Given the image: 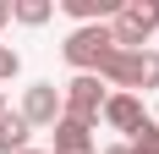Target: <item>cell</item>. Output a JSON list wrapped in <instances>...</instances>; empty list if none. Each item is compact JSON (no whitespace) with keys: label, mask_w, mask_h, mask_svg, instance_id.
Returning a JSON list of instances; mask_svg holds the SVG:
<instances>
[{"label":"cell","mask_w":159,"mask_h":154,"mask_svg":"<svg viewBox=\"0 0 159 154\" xmlns=\"http://www.w3.org/2000/svg\"><path fill=\"white\" fill-rule=\"evenodd\" d=\"M16 116L39 132V127H55L66 116V105H61V88L55 83H33V88H22V105H16Z\"/></svg>","instance_id":"5b68a950"},{"label":"cell","mask_w":159,"mask_h":154,"mask_svg":"<svg viewBox=\"0 0 159 154\" xmlns=\"http://www.w3.org/2000/svg\"><path fill=\"white\" fill-rule=\"evenodd\" d=\"M16 72H22V55H16L11 44H0V83H11Z\"/></svg>","instance_id":"8fae6325"},{"label":"cell","mask_w":159,"mask_h":154,"mask_svg":"<svg viewBox=\"0 0 159 154\" xmlns=\"http://www.w3.org/2000/svg\"><path fill=\"white\" fill-rule=\"evenodd\" d=\"M28 138H33V127L22 121L16 110H6V116H0V154H22Z\"/></svg>","instance_id":"ba28073f"},{"label":"cell","mask_w":159,"mask_h":154,"mask_svg":"<svg viewBox=\"0 0 159 154\" xmlns=\"http://www.w3.org/2000/svg\"><path fill=\"white\" fill-rule=\"evenodd\" d=\"M110 50H115V39H110V22H93V28H71V33H66L61 55L77 66V72H99Z\"/></svg>","instance_id":"3957f363"},{"label":"cell","mask_w":159,"mask_h":154,"mask_svg":"<svg viewBox=\"0 0 159 154\" xmlns=\"http://www.w3.org/2000/svg\"><path fill=\"white\" fill-rule=\"evenodd\" d=\"M99 116H104V127H115V132H126V138H132V132H137V127L148 121V110H143V99H137V94H110Z\"/></svg>","instance_id":"8992f818"},{"label":"cell","mask_w":159,"mask_h":154,"mask_svg":"<svg viewBox=\"0 0 159 154\" xmlns=\"http://www.w3.org/2000/svg\"><path fill=\"white\" fill-rule=\"evenodd\" d=\"M104 83H99L93 72H77L71 83L61 88V105H66V121H82V127H93L99 121V110H104Z\"/></svg>","instance_id":"277c9868"},{"label":"cell","mask_w":159,"mask_h":154,"mask_svg":"<svg viewBox=\"0 0 159 154\" xmlns=\"http://www.w3.org/2000/svg\"><path fill=\"white\" fill-rule=\"evenodd\" d=\"M6 22H11V0H0V28H6Z\"/></svg>","instance_id":"7c38bea8"},{"label":"cell","mask_w":159,"mask_h":154,"mask_svg":"<svg viewBox=\"0 0 159 154\" xmlns=\"http://www.w3.org/2000/svg\"><path fill=\"white\" fill-rule=\"evenodd\" d=\"M126 149H132V154H159V121H154V116H148V121L132 132V143H126Z\"/></svg>","instance_id":"30bf717a"},{"label":"cell","mask_w":159,"mask_h":154,"mask_svg":"<svg viewBox=\"0 0 159 154\" xmlns=\"http://www.w3.org/2000/svg\"><path fill=\"white\" fill-rule=\"evenodd\" d=\"M154 33H159V0H126V6H115V17H110L115 50H143Z\"/></svg>","instance_id":"7a4b0ae2"},{"label":"cell","mask_w":159,"mask_h":154,"mask_svg":"<svg viewBox=\"0 0 159 154\" xmlns=\"http://www.w3.org/2000/svg\"><path fill=\"white\" fill-rule=\"evenodd\" d=\"M22 154H49V149H22Z\"/></svg>","instance_id":"5bb4252c"},{"label":"cell","mask_w":159,"mask_h":154,"mask_svg":"<svg viewBox=\"0 0 159 154\" xmlns=\"http://www.w3.org/2000/svg\"><path fill=\"white\" fill-rule=\"evenodd\" d=\"M93 77L104 83V88H115V94L159 88V50H110Z\"/></svg>","instance_id":"6da1fadb"},{"label":"cell","mask_w":159,"mask_h":154,"mask_svg":"<svg viewBox=\"0 0 159 154\" xmlns=\"http://www.w3.org/2000/svg\"><path fill=\"white\" fill-rule=\"evenodd\" d=\"M49 132H55V149H49V154H93V127L66 121V116H61Z\"/></svg>","instance_id":"52a82bcc"},{"label":"cell","mask_w":159,"mask_h":154,"mask_svg":"<svg viewBox=\"0 0 159 154\" xmlns=\"http://www.w3.org/2000/svg\"><path fill=\"white\" fill-rule=\"evenodd\" d=\"M0 116H6V94H0Z\"/></svg>","instance_id":"9a60e30c"},{"label":"cell","mask_w":159,"mask_h":154,"mask_svg":"<svg viewBox=\"0 0 159 154\" xmlns=\"http://www.w3.org/2000/svg\"><path fill=\"white\" fill-rule=\"evenodd\" d=\"M49 17H55L49 0H11V22H22V28H44Z\"/></svg>","instance_id":"9c48e42d"},{"label":"cell","mask_w":159,"mask_h":154,"mask_svg":"<svg viewBox=\"0 0 159 154\" xmlns=\"http://www.w3.org/2000/svg\"><path fill=\"white\" fill-rule=\"evenodd\" d=\"M104 154H132V149H126V143H115V149H104Z\"/></svg>","instance_id":"4fadbf2b"}]
</instances>
